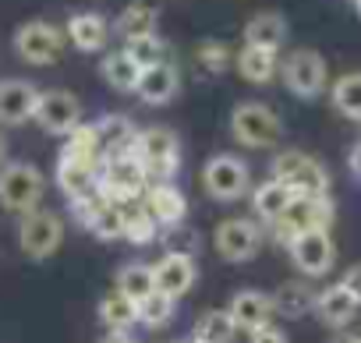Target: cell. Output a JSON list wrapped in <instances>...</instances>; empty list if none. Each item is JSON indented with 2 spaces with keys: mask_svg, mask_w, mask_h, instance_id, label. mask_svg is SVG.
I'll return each mask as SVG.
<instances>
[{
  "mask_svg": "<svg viewBox=\"0 0 361 343\" xmlns=\"http://www.w3.org/2000/svg\"><path fill=\"white\" fill-rule=\"evenodd\" d=\"M43 195H47V177L39 174V166H32L25 159L0 166V206L8 213H18V216L36 213Z\"/></svg>",
  "mask_w": 361,
  "mask_h": 343,
  "instance_id": "3957f363",
  "label": "cell"
},
{
  "mask_svg": "<svg viewBox=\"0 0 361 343\" xmlns=\"http://www.w3.org/2000/svg\"><path fill=\"white\" fill-rule=\"evenodd\" d=\"M234 64H238V75H241L245 82L266 85V82H273L276 71H280V54L259 50V46H241L238 57H234Z\"/></svg>",
  "mask_w": 361,
  "mask_h": 343,
  "instance_id": "603a6c76",
  "label": "cell"
},
{
  "mask_svg": "<svg viewBox=\"0 0 361 343\" xmlns=\"http://www.w3.org/2000/svg\"><path fill=\"white\" fill-rule=\"evenodd\" d=\"M99 318H103V325H110L114 332H128V329L138 322V304L128 301L121 290H110V294L99 301Z\"/></svg>",
  "mask_w": 361,
  "mask_h": 343,
  "instance_id": "1f68e13d",
  "label": "cell"
},
{
  "mask_svg": "<svg viewBox=\"0 0 361 343\" xmlns=\"http://www.w3.org/2000/svg\"><path fill=\"white\" fill-rule=\"evenodd\" d=\"M142 202H145L149 216L156 220V227H166V230L180 227V223H185V216H188V199H185V192H180L173 181L149 185L145 195H142Z\"/></svg>",
  "mask_w": 361,
  "mask_h": 343,
  "instance_id": "5bb4252c",
  "label": "cell"
},
{
  "mask_svg": "<svg viewBox=\"0 0 361 343\" xmlns=\"http://www.w3.org/2000/svg\"><path fill=\"white\" fill-rule=\"evenodd\" d=\"M269 174H273V181L287 185L298 199H301V195H308V199L329 195V174H326V166H322L315 156L301 152V149H283V152H276L273 163H269Z\"/></svg>",
  "mask_w": 361,
  "mask_h": 343,
  "instance_id": "7a4b0ae2",
  "label": "cell"
},
{
  "mask_svg": "<svg viewBox=\"0 0 361 343\" xmlns=\"http://www.w3.org/2000/svg\"><path fill=\"white\" fill-rule=\"evenodd\" d=\"M103 343H135V339H128V336H124V332H114V336H106V339H103Z\"/></svg>",
  "mask_w": 361,
  "mask_h": 343,
  "instance_id": "b9f144b4",
  "label": "cell"
},
{
  "mask_svg": "<svg viewBox=\"0 0 361 343\" xmlns=\"http://www.w3.org/2000/svg\"><path fill=\"white\" fill-rule=\"evenodd\" d=\"M234 332H238V325H234L231 311L227 308H209L206 315H199L192 339L195 343H234Z\"/></svg>",
  "mask_w": 361,
  "mask_h": 343,
  "instance_id": "f1b7e54d",
  "label": "cell"
},
{
  "mask_svg": "<svg viewBox=\"0 0 361 343\" xmlns=\"http://www.w3.org/2000/svg\"><path fill=\"white\" fill-rule=\"evenodd\" d=\"M231 135H234V142H241V145L269 149V145H280V138H283V120H280V113H276L269 103L248 99V103H238V106H234V113H231Z\"/></svg>",
  "mask_w": 361,
  "mask_h": 343,
  "instance_id": "277c9868",
  "label": "cell"
},
{
  "mask_svg": "<svg viewBox=\"0 0 361 343\" xmlns=\"http://www.w3.org/2000/svg\"><path fill=\"white\" fill-rule=\"evenodd\" d=\"M177 89H180V71H177V64L166 57L163 64L142 71V82H138L135 92L142 96V103H149V106H163V103H170V99L177 96Z\"/></svg>",
  "mask_w": 361,
  "mask_h": 343,
  "instance_id": "d6986e66",
  "label": "cell"
},
{
  "mask_svg": "<svg viewBox=\"0 0 361 343\" xmlns=\"http://www.w3.org/2000/svg\"><path fill=\"white\" fill-rule=\"evenodd\" d=\"M347 166H350V174H354V177L361 181V142H357V145L350 149V156H347Z\"/></svg>",
  "mask_w": 361,
  "mask_h": 343,
  "instance_id": "ab89813d",
  "label": "cell"
},
{
  "mask_svg": "<svg viewBox=\"0 0 361 343\" xmlns=\"http://www.w3.org/2000/svg\"><path fill=\"white\" fill-rule=\"evenodd\" d=\"M61 241H64L61 216H54L47 209H36V213H25L22 216V223H18V244H22V251L29 258H36V262L50 258L61 248Z\"/></svg>",
  "mask_w": 361,
  "mask_h": 343,
  "instance_id": "9c48e42d",
  "label": "cell"
},
{
  "mask_svg": "<svg viewBox=\"0 0 361 343\" xmlns=\"http://www.w3.org/2000/svg\"><path fill=\"white\" fill-rule=\"evenodd\" d=\"M96 181H99V170H92V166H85L78 159H68V156L57 159V185H61V192L71 202L96 195Z\"/></svg>",
  "mask_w": 361,
  "mask_h": 343,
  "instance_id": "7402d4cb",
  "label": "cell"
},
{
  "mask_svg": "<svg viewBox=\"0 0 361 343\" xmlns=\"http://www.w3.org/2000/svg\"><path fill=\"white\" fill-rule=\"evenodd\" d=\"M248 343H290V339L283 336V329H276V325H262V329H255V332L248 336Z\"/></svg>",
  "mask_w": 361,
  "mask_h": 343,
  "instance_id": "74e56055",
  "label": "cell"
},
{
  "mask_svg": "<svg viewBox=\"0 0 361 343\" xmlns=\"http://www.w3.org/2000/svg\"><path fill=\"white\" fill-rule=\"evenodd\" d=\"M287 251H290V262L298 266V273L308 280L326 276L336 262V244H333L329 230H305L287 244Z\"/></svg>",
  "mask_w": 361,
  "mask_h": 343,
  "instance_id": "30bf717a",
  "label": "cell"
},
{
  "mask_svg": "<svg viewBox=\"0 0 361 343\" xmlns=\"http://www.w3.org/2000/svg\"><path fill=\"white\" fill-rule=\"evenodd\" d=\"M213 244H216L220 258H227V262H248L262 248V227L255 220H248V216L224 220L213 230Z\"/></svg>",
  "mask_w": 361,
  "mask_h": 343,
  "instance_id": "8fae6325",
  "label": "cell"
},
{
  "mask_svg": "<svg viewBox=\"0 0 361 343\" xmlns=\"http://www.w3.org/2000/svg\"><path fill=\"white\" fill-rule=\"evenodd\" d=\"M280 71H283V85L298 96V99H315L322 96L326 82H329V64L319 50H290L283 61H280Z\"/></svg>",
  "mask_w": 361,
  "mask_h": 343,
  "instance_id": "8992f818",
  "label": "cell"
},
{
  "mask_svg": "<svg viewBox=\"0 0 361 343\" xmlns=\"http://www.w3.org/2000/svg\"><path fill=\"white\" fill-rule=\"evenodd\" d=\"M287 43V18L276 11H262L255 18L245 22V46H259V50H273L280 54V46Z\"/></svg>",
  "mask_w": 361,
  "mask_h": 343,
  "instance_id": "44dd1931",
  "label": "cell"
},
{
  "mask_svg": "<svg viewBox=\"0 0 361 343\" xmlns=\"http://www.w3.org/2000/svg\"><path fill=\"white\" fill-rule=\"evenodd\" d=\"M96 131H99V142H103V152L114 156V152H131V142H135V127L124 113H110L103 120H96Z\"/></svg>",
  "mask_w": 361,
  "mask_h": 343,
  "instance_id": "f546056e",
  "label": "cell"
},
{
  "mask_svg": "<svg viewBox=\"0 0 361 343\" xmlns=\"http://www.w3.org/2000/svg\"><path fill=\"white\" fill-rule=\"evenodd\" d=\"M329 343H361V336H350V332H340V336H333Z\"/></svg>",
  "mask_w": 361,
  "mask_h": 343,
  "instance_id": "60d3db41",
  "label": "cell"
},
{
  "mask_svg": "<svg viewBox=\"0 0 361 343\" xmlns=\"http://www.w3.org/2000/svg\"><path fill=\"white\" fill-rule=\"evenodd\" d=\"M173 311H177V301H173L170 294L152 290V294L138 304V322L149 325V329H159V325H166V322L173 318Z\"/></svg>",
  "mask_w": 361,
  "mask_h": 343,
  "instance_id": "836d02e7",
  "label": "cell"
},
{
  "mask_svg": "<svg viewBox=\"0 0 361 343\" xmlns=\"http://www.w3.org/2000/svg\"><path fill=\"white\" fill-rule=\"evenodd\" d=\"M156 25H159V8L152 0H135V4H128L114 18L110 36H121L124 43H131V39H142V36H156Z\"/></svg>",
  "mask_w": 361,
  "mask_h": 343,
  "instance_id": "ac0fdd59",
  "label": "cell"
},
{
  "mask_svg": "<svg viewBox=\"0 0 361 343\" xmlns=\"http://www.w3.org/2000/svg\"><path fill=\"white\" fill-rule=\"evenodd\" d=\"M99 71H103L106 85H114L117 92H135L138 82H142V68L128 57V50H114V54H106L103 64H99Z\"/></svg>",
  "mask_w": 361,
  "mask_h": 343,
  "instance_id": "83f0119b",
  "label": "cell"
},
{
  "mask_svg": "<svg viewBox=\"0 0 361 343\" xmlns=\"http://www.w3.org/2000/svg\"><path fill=\"white\" fill-rule=\"evenodd\" d=\"M131 152L142 163L149 185H166V181H173V174L180 170V142L166 127H145V131H138L135 142H131Z\"/></svg>",
  "mask_w": 361,
  "mask_h": 343,
  "instance_id": "6da1fadb",
  "label": "cell"
},
{
  "mask_svg": "<svg viewBox=\"0 0 361 343\" xmlns=\"http://www.w3.org/2000/svg\"><path fill=\"white\" fill-rule=\"evenodd\" d=\"M124 50H128V57H131L142 71H149V68H156V64H163V61H166V43H163L159 36L131 39V43H124Z\"/></svg>",
  "mask_w": 361,
  "mask_h": 343,
  "instance_id": "e575fe53",
  "label": "cell"
},
{
  "mask_svg": "<svg viewBox=\"0 0 361 343\" xmlns=\"http://www.w3.org/2000/svg\"><path fill=\"white\" fill-rule=\"evenodd\" d=\"M315 294H319V290H312V283H305V280H287V283L273 294V311L283 315V318H301V315L315 311Z\"/></svg>",
  "mask_w": 361,
  "mask_h": 343,
  "instance_id": "484cf974",
  "label": "cell"
},
{
  "mask_svg": "<svg viewBox=\"0 0 361 343\" xmlns=\"http://www.w3.org/2000/svg\"><path fill=\"white\" fill-rule=\"evenodd\" d=\"M39 106V89L25 78H8L0 82V120L4 124H25L36 117Z\"/></svg>",
  "mask_w": 361,
  "mask_h": 343,
  "instance_id": "9a60e30c",
  "label": "cell"
},
{
  "mask_svg": "<svg viewBox=\"0 0 361 343\" xmlns=\"http://www.w3.org/2000/svg\"><path fill=\"white\" fill-rule=\"evenodd\" d=\"M64 36L75 43V50H82V54H99V50L110 43V22H106L103 15H96V11L71 15Z\"/></svg>",
  "mask_w": 361,
  "mask_h": 343,
  "instance_id": "ffe728a7",
  "label": "cell"
},
{
  "mask_svg": "<svg viewBox=\"0 0 361 343\" xmlns=\"http://www.w3.org/2000/svg\"><path fill=\"white\" fill-rule=\"evenodd\" d=\"M47 135H57V138H68L78 124H82V103L64 92V89H50V92H39V106H36V117H32Z\"/></svg>",
  "mask_w": 361,
  "mask_h": 343,
  "instance_id": "7c38bea8",
  "label": "cell"
},
{
  "mask_svg": "<svg viewBox=\"0 0 361 343\" xmlns=\"http://www.w3.org/2000/svg\"><path fill=\"white\" fill-rule=\"evenodd\" d=\"M340 283H343V287L354 294V301L361 304V266H350V269L340 276Z\"/></svg>",
  "mask_w": 361,
  "mask_h": 343,
  "instance_id": "f35d334b",
  "label": "cell"
},
{
  "mask_svg": "<svg viewBox=\"0 0 361 343\" xmlns=\"http://www.w3.org/2000/svg\"><path fill=\"white\" fill-rule=\"evenodd\" d=\"M231 318L238 329H245L248 336L262 325H273V294H262V290H238L231 297Z\"/></svg>",
  "mask_w": 361,
  "mask_h": 343,
  "instance_id": "2e32d148",
  "label": "cell"
},
{
  "mask_svg": "<svg viewBox=\"0 0 361 343\" xmlns=\"http://www.w3.org/2000/svg\"><path fill=\"white\" fill-rule=\"evenodd\" d=\"M121 209V227H124V237L131 241V244H152L156 241V220L149 216V209H145V202L142 199H131V202H121L117 206Z\"/></svg>",
  "mask_w": 361,
  "mask_h": 343,
  "instance_id": "4316f807",
  "label": "cell"
},
{
  "mask_svg": "<svg viewBox=\"0 0 361 343\" xmlns=\"http://www.w3.org/2000/svg\"><path fill=\"white\" fill-rule=\"evenodd\" d=\"M61 50H64V32L43 18H32V22L18 25V32H15V54L25 64L47 68L61 57Z\"/></svg>",
  "mask_w": 361,
  "mask_h": 343,
  "instance_id": "ba28073f",
  "label": "cell"
},
{
  "mask_svg": "<svg viewBox=\"0 0 361 343\" xmlns=\"http://www.w3.org/2000/svg\"><path fill=\"white\" fill-rule=\"evenodd\" d=\"M4 152H8V145H4V138H0V159H4Z\"/></svg>",
  "mask_w": 361,
  "mask_h": 343,
  "instance_id": "7bdbcfd3",
  "label": "cell"
},
{
  "mask_svg": "<svg viewBox=\"0 0 361 343\" xmlns=\"http://www.w3.org/2000/svg\"><path fill=\"white\" fill-rule=\"evenodd\" d=\"M61 156L78 159V163H85V166L99 170V166H103V159H106V152H103V142H99L96 124H78V127L68 135V142H64V152H61Z\"/></svg>",
  "mask_w": 361,
  "mask_h": 343,
  "instance_id": "d4e9b609",
  "label": "cell"
},
{
  "mask_svg": "<svg viewBox=\"0 0 361 343\" xmlns=\"http://www.w3.org/2000/svg\"><path fill=\"white\" fill-rule=\"evenodd\" d=\"M333 216H336V209H333V199H329V195H319V199L301 195V199H294V202L287 206V213H283L269 230H273V241L290 244V241H294L298 234H305V230H329V227H333Z\"/></svg>",
  "mask_w": 361,
  "mask_h": 343,
  "instance_id": "5b68a950",
  "label": "cell"
},
{
  "mask_svg": "<svg viewBox=\"0 0 361 343\" xmlns=\"http://www.w3.org/2000/svg\"><path fill=\"white\" fill-rule=\"evenodd\" d=\"M117 290H121L128 301L142 304V301L156 290L152 266H145V262H128V266H121V273H117Z\"/></svg>",
  "mask_w": 361,
  "mask_h": 343,
  "instance_id": "4dcf8cb0",
  "label": "cell"
},
{
  "mask_svg": "<svg viewBox=\"0 0 361 343\" xmlns=\"http://www.w3.org/2000/svg\"><path fill=\"white\" fill-rule=\"evenodd\" d=\"M202 185H206L209 199H216V202H238L248 192V185H252V170H248V163L241 156L220 152V156H213L206 163Z\"/></svg>",
  "mask_w": 361,
  "mask_h": 343,
  "instance_id": "52a82bcc",
  "label": "cell"
},
{
  "mask_svg": "<svg viewBox=\"0 0 361 343\" xmlns=\"http://www.w3.org/2000/svg\"><path fill=\"white\" fill-rule=\"evenodd\" d=\"M298 195L287 188V185H280V181H262L259 188H255V195H252V209H255V216L262 220V223H276L283 213H287V206L294 202Z\"/></svg>",
  "mask_w": 361,
  "mask_h": 343,
  "instance_id": "cb8c5ba5",
  "label": "cell"
},
{
  "mask_svg": "<svg viewBox=\"0 0 361 343\" xmlns=\"http://www.w3.org/2000/svg\"><path fill=\"white\" fill-rule=\"evenodd\" d=\"M89 230H92L99 241H117V237H124V227H121V209H117L114 202H103V206L96 209V216L89 220Z\"/></svg>",
  "mask_w": 361,
  "mask_h": 343,
  "instance_id": "d590c367",
  "label": "cell"
},
{
  "mask_svg": "<svg viewBox=\"0 0 361 343\" xmlns=\"http://www.w3.org/2000/svg\"><path fill=\"white\" fill-rule=\"evenodd\" d=\"M199 57L206 61L209 71H220V68L227 64L231 54H227V46H220V43H202V46H199Z\"/></svg>",
  "mask_w": 361,
  "mask_h": 343,
  "instance_id": "8d00e7d4",
  "label": "cell"
},
{
  "mask_svg": "<svg viewBox=\"0 0 361 343\" xmlns=\"http://www.w3.org/2000/svg\"><path fill=\"white\" fill-rule=\"evenodd\" d=\"M333 96V106L350 117V120H361V71H350V75H340L329 89Z\"/></svg>",
  "mask_w": 361,
  "mask_h": 343,
  "instance_id": "d6a6232c",
  "label": "cell"
},
{
  "mask_svg": "<svg viewBox=\"0 0 361 343\" xmlns=\"http://www.w3.org/2000/svg\"><path fill=\"white\" fill-rule=\"evenodd\" d=\"M195 255H177V251H166L156 266H152V280H156V290L159 294H170L173 301L185 297L192 287H195Z\"/></svg>",
  "mask_w": 361,
  "mask_h": 343,
  "instance_id": "4fadbf2b",
  "label": "cell"
},
{
  "mask_svg": "<svg viewBox=\"0 0 361 343\" xmlns=\"http://www.w3.org/2000/svg\"><path fill=\"white\" fill-rule=\"evenodd\" d=\"M357 308H361V304L354 301V294H350L343 283H329V287H322V290L315 294V315H319L322 325L343 329L347 322H354Z\"/></svg>",
  "mask_w": 361,
  "mask_h": 343,
  "instance_id": "e0dca14e",
  "label": "cell"
}]
</instances>
